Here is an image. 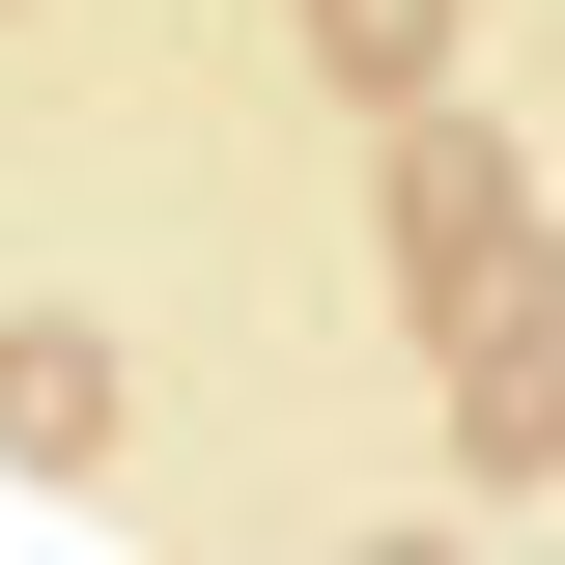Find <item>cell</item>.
<instances>
[{
  "instance_id": "obj_1",
  "label": "cell",
  "mask_w": 565,
  "mask_h": 565,
  "mask_svg": "<svg viewBox=\"0 0 565 565\" xmlns=\"http://www.w3.org/2000/svg\"><path fill=\"white\" fill-rule=\"evenodd\" d=\"M424 29H452V0H340V57H367V85H424Z\"/></svg>"
}]
</instances>
